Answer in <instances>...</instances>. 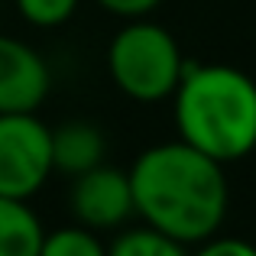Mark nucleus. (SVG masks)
<instances>
[{
    "label": "nucleus",
    "instance_id": "7",
    "mask_svg": "<svg viewBox=\"0 0 256 256\" xmlns=\"http://www.w3.org/2000/svg\"><path fill=\"white\" fill-rule=\"evenodd\" d=\"M107 156V140L98 124L91 120H65L52 130V172L62 175H84L88 169L100 166Z\"/></svg>",
    "mask_w": 256,
    "mask_h": 256
},
{
    "label": "nucleus",
    "instance_id": "11",
    "mask_svg": "<svg viewBox=\"0 0 256 256\" xmlns=\"http://www.w3.org/2000/svg\"><path fill=\"white\" fill-rule=\"evenodd\" d=\"M78 4L82 0H16V10L23 13L26 23L39 26V30H56L75 16Z\"/></svg>",
    "mask_w": 256,
    "mask_h": 256
},
{
    "label": "nucleus",
    "instance_id": "10",
    "mask_svg": "<svg viewBox=\"0 0 256 256\" xmlns=\"http://www.w3.org/2000/svg\"><path fill=\"white\" fill-rule=\"evenodd\" d=\"M39 256H107V246L100 244V237L88 227H56L52 234L42 237Z\"/></svg>",
    "mask_w": 256,
    "mask_h": 256
},
{
    "label": "nucleus",
    "instance_id": "4",
    "mask_svg": "<svg viewBox=\"0 0 256 256\" xmlns=\"http://www.w3.org/2000/svg\"><path fill=\"white\" fill-rule=\"evenodd\" d=\"M52 175V130L36 114H0V194L30 201Z\"/></svg>",
    "mask_w": 256,
    "mask_h": 256
},
{
    "label": "nucleus",
    "instance_id": "2",
    "mask_svg": "<svg viewBox=\"0 0 256 256\" xmlns=\"http://www.w3.org/2000/svg\"><path fill=\"white\" fill-rule=\"evenodd\" d=\"M178 140L211 156L237 162L256 150V82L234 65H185L175 88Z\"/></svg>",
    "mask_w": 256,
    "mask_h": 256
},
{
    "label": "nucleus",
    "instance_id": "12",
    "mask_svg": "<svg viewBox=\"0 0 256 256\" xmlns=\"http://www.w3.org/2000/svg\"><path fill=\"white\" fill-rule=\"evenodd\" d=\"M188 256H256V246L240 237H211L198 246V253Z\"/></svg>",
    "mask_w": 256,
    "mask_h": 256
},
{
    "label": "nucleus",
    "instance_id": "6",
    "mask_svg": "<svg viewBox=\"0 0 256 256\" xmlns=\"http://www.w3.org/2000/svg\"><path fill=\"white\" fill-rule=\"evenodd\" d=\"M49 88L46 58L23 39L0 32V114H36Z\"/></svg>",
    "mask_w": 256,
    "mask_h": 256
},
{
    "label": "nucleus",
    "instance_id": "9",
    "mask_svg": "<svg viewBox=\"0 0 256 256\" xmlns=\"http://www.w3.org/2000/svg\"><path fill=\"white\" fill-rule=\"evenodd\" d=\"M107 256H188L185 244H178L169 234L156 230V227H133V230H124L110 246H107Z\"/></svg>",
    "mask_w": 256,
    "mask_h": 256
},
{
    "label": "nucleus",
    "instance_id": "13",
    "mask_svg": "<svg viewBox=\"0 0 256 256\" xmlns=\"http://www.w3.org/2000/svg\"><path fill=\"white\" fill-rule=\"evenodd\" d=\"M100 6H104L107 13H114V16H124V20H143L150 16L152 10H156L162 0H98Z\"/></svg>",
    "mask_w": 256,
    "mask_h": 256
},
{
    "label": "nucleus",
    "instance_id": "3",
    "mask_svg": "<svg viewBox=\"0 0 256 256\" xmlns=\"http://www.w3.org/2000/svg\"><path fill=\"white\" fill-rule=\"evenodd\" d=\"M185 65L188 62L175 36L150 20H130L107 46V72L114 84L136 104L172 98L185 75Z\"/></svg>",
    "mask_w": 256,
    "mask_h": 256
},
{
    "label": "nucleus",
    "instance_id": "1",
    "mask_svg": "<svg viewBox=\"0 0 256 256\" xmlns=\"http://www.w3.org/2000/svg\"><path fill=\"white\" fill-rule=\"evenodd\" d=\"M126 175L136 214L150 227L185 246L218 237L227 218L230 188L224 166L211 156L172 140L143 150Z\"/></svg>",
    "mask_w": 256,
    "mask_h": 256
},
{
    "label": "nucleus",
    "instance_id": "8",
    "mask_svg": "<svg viewBox=\"0 0 256 256\" xmlns=\"http://www.w3.org/2000/svg\"><path fill=\"white\" fill-rule=\"evenodd\" d=\"M42 224L26 201L0 194V256H39Z\"/></svg>",
    "mask_w": 256,
    "mask_h": 256
},
{
    "label": "nucleus",
    "instance_id": "5",
    "mask_svg": "<svg viewBox=\"0 0 256 256\" xmlns=\"http://www.w3.org/2000/svg\"><path fill=\"white\" fill-rule=\"evenodd\" d=\"M68 208L75 224L88 227V230H117L136 214L130 175L107 162L88 169L84 175H75L68 192Z\"/></svg>",
    "mask_w": 256,
    "mask_h": 256
}]
</instances>
